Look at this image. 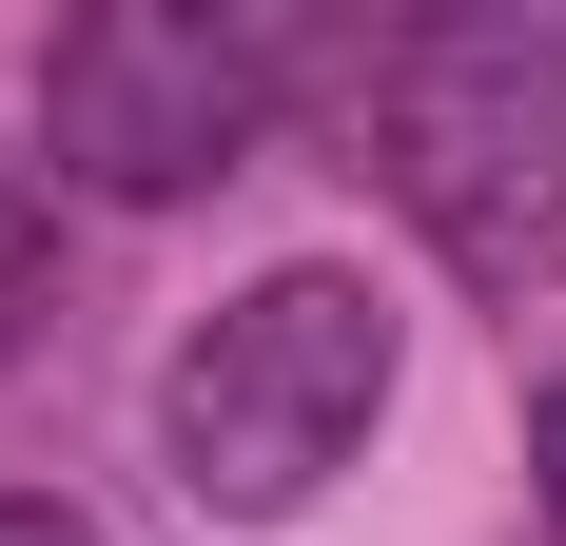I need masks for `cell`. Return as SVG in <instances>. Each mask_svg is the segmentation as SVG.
Instances as JSON below:
<instances>
[{
    "label": "cell",
    "mask_w": 566,
    "mask_h": 546,
    "mask_svg": "<svg viewBox=\"0 0 566 546\" xmlns=\"http://www.w3.org/2000/svg\"><path fill=\"white\" fill-rule=\"evenodd\" d=\"M0 546H98V527H78V507H0Z\"/></svg>",
    "instance_id": "8992f818"
},
{
    "label": "cell",
    "mask_w": 566,
    "mask_h": 546,
    "mask_svg": "<svg viewBox=\"0 0 566 546\" xmlns=\"http://www.w3.org/2000/svg\"><path fill=\"white\" fill-rule=\"evenodd\" d=\"M40 293H59V216H40V176L0 157V351L40 332Z\"/></svg>",
    "instance_id": "277c9868"
},
{
    "label": "cell",
    "mask_w": 566,
    "mask_h": 546,
    "mask_svg": "<svg viewBox=\"0 0 566 546\" xmlns=\"http://www.w3.org/2000/svg\"><path fill=\"white\" fill-rule=\"evenodd\" d=\"M391 196L469 293H566V20H430L391 59Z\"/></svg>",
    "instance_id": "7a4b0ae2"
},
{
    "label": "cell",
    "mask_w": 566,
    "mask_h": 546,
    "mask_svg": "<svg viewBox=\"0 0 566 546\" xmlns=\"http://www.w3.org/2000/svg\"><path fill=\"white\" fill-rule=\"evenodd\" d=\"M293 98V40L274 20H234V0H98V20H59L40 40V137L78 196H216Z\"/></svg>",
    "instance_id": "3957f363"
},
{
    "label": "cell",
    "mask_w": 566,
    "mask_h": 546,
    "mask_svg": "<svg viewBox=\"0 0 566 546\" xmlns=\"http://www.w3.org/2000/svg\"><path fill=\"white\" fill-rule=\"evenodd\" d=\"M391 313H371V273H254L196 351L157 371V449H176V489L216 507V527H293V507L333 489L352 449L391 430Z\"/></svg>",
    "instance_id": "6da1fadb"
},
{
    "label": "cell",
    "mask_w": 566,
    "mask_h": 546,
    "mask_svg": "<svg viewBox=\"0 0 566 546\" xmlns=\"http://www.w3.org/2000/svg\"><path fill=\"white\" fill-rule=\"evenodd\" d=\"M527 469H547V546H566V390L527 410Z\"/></svg>",
    "instance_id": "5b68a950"
}]
</instances>
